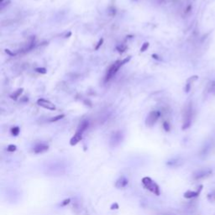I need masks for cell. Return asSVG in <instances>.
Masks as SVG:
<instances>
[{
  "instance_id": "cell-30",
  "label": "cell",
  "mask_w": 215,
  "mask_h": 215,
  "mask_svg": "<svg viewBox=\"0 0 215 215\" xmlns=\"http://www.w3.org/2000/svg\"><path fill=\"white\" fill-rule=\"evenodd\" d=\"M156 1L158 4H163V3H166L167 0H156Z\"/></svg>"
},
{
  "instance_id": "cell-8",
  "label": "cell",
  "mask_w": 215,
  "mask_h": 215,
  "mask_svg": "<svg viewBox=\"0 0 215 215\" xmlns=\"http://www.w3.org/2000/svg\"><path fill=\"white\" fill-rule=\"evenodd\" d=\"M202 189V186H200L199 188L197 191H187L184 193V198H187V199H192V198H197L199 196V194L201 193Z\"/></svg>"
},
{
  "instance_id": "cell-26",
  "label": "cell",
  "mask_w": 215,
  "mask_h": 215,
  "mask_svg": "<svg viewBox=\"0 0 215 215\" xmlns=\"http://www.w3.org/2000/svg\"><path fill=\"white\" fill-rule=\"evenodd\" d=\"M71 202V199L70 198H67V199H65L63 202H61V206H67V204H69Z\"/></svg>"
},
{
  "instance_id": "cell-6",
  "label": "cell",
  "mask_w": 215,
  "mask_h": 215,
  "mask_svg": "<svg viewBox=\"0 0 215 215\" xmlns=\"http://www.w3.org/2000/svg\"><path fill=\"white\" fill-rule=\"evenodd\" d=\"M212 174V170L211 169H202L193 174V179L195 180H201L204 179L206 177H209Z\"/></svg>"
},
{
  "instance_id": "cell-29",
  "label": "cell",
  "mask_w": 215,
  "mask_h": 215,
  "mask_svg": "<svg viewBox=\"0 0 215 215\" xmlns=\"http://www.w3.org/2000/svg\"><path fill=\"white\" fill-rule=\"evenodd\" d=\"M158 215H175L172 214V213H169V212H162V213H160Z\"/></svg>"
},
{
  "instance_id": "cell-32",
  "label": "cell",
  "mask_w": 215,
  "mask_h": 215,
  "mask_svg": "<svg viewBox=\"0 0 215 215\" xmlns=\"http://www.w3.org/2000/svg\"><path fill=\"white\" fill-rule=\"evenodd\" d=\"M152 56H153V58H156V60H160L159 58H158V56L156 55H152Z\"/></svg>"
},
{
  "instance_id": "cell-11",
  "label": "cell",
  "mask_w": 215,
  "mask_h": 215,
  "mask_svg": "<svg viewBox=\"0 0 215 215\" xmlns=\"http://www.w3.org/2000/svg\"><path fill=\"white\" fill-rule=\"evenodd\" d=\"M82 134L76 132V134L72 136V139H70V145L72 146H74V145H76V144L79 143L82 140Z\"/></svg>"
},
{
  "instance_id": "cell-14",
  "label": "cell",
  "mask_w": 215,
  "mask_h": 215,
  "mask_svg": "<svg viewBox=\"0 0 215 215\" xmlns=\"http://www.w3.org/2000/svg\"><path fill=\"white\" fill-rule=\"evenodd\" d=\"M23 91H24V89L23 88H19L17 91H15V92L10 96V97H11L12 99H13V100H17L18 98L19 97V96L22 94Z\"/></svg>"
},
{
  "instance_id": "cell-18",
  "label": "cell",
  "mask_w": 215,
  "mask_h": 215,
  "mask_svg": "<svg viewBox=\"0 0 215 215\" xmlns=\"http://www.w3.org/2000/svg\"><path fill=\"white\" fill-rule=\"evenodd\" d=\"M16 150H17V147L14 145H9V146L7 147V151L9 152H14Z\"/></svg>"
},
{
  "instance_id": "cell-3",
  "label": "cell",
  "mask_w": 215,
  "mask_h": 215,
  "mask_svg": "<svg viewBox=\"0 0 215 215\" xmlns=\"http://www.w3.org/2000/svg\"><path fill=\"white\" fill-rule=\"evenodd\" d=\"M141 182H142V184H143L145 188H146L147 190H149L151 193H152L153 194H155L156 196H160V187H159V186L157 185L155 181L152 180L151 177H143Z\"/></svg>"
},
{
  "instance_id": "cell-20",
  "label": "cell",
  "mask_w": 215,
  "mask_h": 215,
  "mask_svg": "<svg viewBox=\"0 0 215 215\" xmlns=\"http://www.w3.org/2000/svg\"><path fill=\"white\" fill-rule=\"evenodd\" d=\"M192 9H193V6H192V4L187 5V8L185 9V10H184V13H185L186 15L189 14V13L192 12Z\"/></svg>"
},
{
  "instance_id": "cell-17",
  "label": "cell",
  "mask_w": 215,
  "mask_h": 215,
  "mask_svg": "<svg viewBox=\"0 0 215 215\" xmlns=\"http://www.w3.org/2000/svg\"><path fill=\"white\" fill-rule=\"evenodd\" d=\"M116 50L119 52V53H123L127 50V46H124V45H120V46H118L116 47Z\"/></svg>"
},
{
  "instance_id": "cell-2",
  "label": "cell",
  "mask_w": 215,
  "mask_h": 215,
  "mask_svg": "<svg viewBox=\"0 0 215 215\" xmlns=\"http://www.w3.org/2000/svg\"><path fill=\"white\" fill-rule=\"evenodd\" d=\"M193 108L192 103H189L185 107V109L183 112V124H182V130H187L193 122Z\"/></svg>"
},
{
  "instance_id": "cell-9",
  "label": "cell",
  "mask_w": 215,
  "mask_h": 215,
  "mask_svg": "<svg viewBox=\"0 0 215 215\" xmlns=\"http://www.w3.org/2000/svg\"><path fill=\"white\" fill-rule=\"evenodd\" d=\"M48 149H49V146L46 144H37L34 147V152L35 154H40L48 151Z\"/></svg>"
},
{
  "instance_id": "cell-19",
  "label": "cell",
  "mask_w": 215,
  "mask_h": 215,
  "mask_svg": "<svg viewBox=\"0 0 215 215\" xmlns=\"http://www.w3.org/2000/svg\"><path fill=\"white\" fill-rule=\"evenodd\" d=\"M35 72L40 73V74H46L47 72V70L45 67H38L35 69Z\"/></svg>"
},
{
  "instance_id": "cell-4",
  "label": "cell",
  "mask_w": 215,
  "mask_h": 215,
  "mask_svg": "<svg viewBox=\"0 0 215 215\" xmlns=\"http://www.w3.org/2000/svg\"><path fill=\"white\" fill-rule=\"evenodd\" d=\"M160 111H151L148 114L147 118L145 119V124L148 127H153L156 124L158 118H160Z\"/></svg>"
},
{
  "instance_id": "cell-33",
  "label": "cell",
  "mask_w": 215,
  "mask_h": 215,
  "mask_svg": "<svg viewBox=\"0 0 215 215\" xmlns=\"http://www.w3.org/2000/svg\"><path fill=\"white\" fill-rule=\"evenodd\" d=\"M3 2H4V0H0V3H1V4H2Z\"/></svg>"
},
{
  "instance_id": "cell-5",
  "label": "cell",
  "mask_w": 215,
  "mask_h": 215,
  "mask_svg": "<svg viewBox=\"0 0 215 215\" xmlns=\"http://www.w3.org/2000/svg\"><path fill=\"white\" fill-rule=\"evenodd\" d=\"M123 140V134L120 131L114 132L110 138V145L112 147H115L118 145L119 144L122 142Z\"/></svg>"
},
{
  "instance_id": "cell-22",
  "label": "cell",
  "mask_w": 215,
  "mask_h": 215,
  "mask_svg": "<svg viewBox=\"0 0 215 215\" xmlns=\"http://www.w3.org/2000/svg\"><path fill=\"white\" fill-rule=\"evenodd\" d=\"M210 93L212 94L215 95V82H213L212 83L210 84V89H209Z\"/></svg>"
},
{
  "instance_id": "cell-12",
  "label": "cell",
  "mask_w": 215,
  "mask_h": 215,
  "mask_svg": "<svg viewBox=\"0 0 215 215\" xmlns=\"http://www.w3.org/2000/svg\"><path fill=\"white\" fill-rule=\"evenodd\" d=\"M89 126V121L88 120H83L82 122L81 123L79 124V126L77 128V130L76 132L77 133H80V134H83L84 131L88 128Z\"/></svg>"
},
{
  "instance_id": "cell-27",
  "label": "cell",
  "mask_w": 215,
  "mask_h": 215,
  "mask_svg": "<svg viewBox=\"0 0 215 215\" xmlns=\"http://www.w3.org/2000/svg\"><path fill=\"white\" fill-rule=\"evenodd\" d=\"M115 13H116L115 9H110L109 10V14L110 16H114V15H115Z\"/></svg>"
},
{
  "instance_id": "cell-23",
  "label": "cell",
  "mask_w": 215,
  "mask_h": 215,
  "mask_svg": "<svg viewBox=\"0 0 215 215\" xmlns=\"http://www.w3.org/2000/svg\"><path fill=\"white\" fill-rule=\"evenodd\" d=\"M163 128H164V130L166 132H168V131H170V129H171V127H170V124H169V123L168 122H166V121H165L164 123H163Z\"/></svg>"
},
{
  "instance_id": "cell-16",
  "label": "cell",
  "mask_w": 215,
  "mask_h": 215,
  "mask_svg": "<svg viewBox=\"0 0 215 215\" xmlns=\"http://www.w3.org/2000/svg\"><path fill=\"white\" fill-rule=\"evenodd\" d=\"M19 127L18 126H15V127H13L12 129H11V134L13 135V136H17L19 134Z\"/></svg>"
},
{
  "instance_id": "cell-7",
  "label": "cell",
  "mask_w": 215,
  "mask_h": 215,
  "mask_svg": "<svg viewBox=\"0 0 215 215\" xmlns=\"http://www.w3.org/2000/svg\"><path fill=\"white\" fill-rule=\"evenodd\" d=\"M37 104L40 107H42L44 109H46L52 110L54 111L55 110V106L54 103H52L51 101L46 100V99H44V98H40L37 100Z\"/></svg>"
},
{
  "instance_id": "cell-28",
  "label": "cell",
  "mask_w": 215,
  "mask_h": 215,
  "mask_svg": "<svg viewBox=\"0 0 215 215\" xmlns=\"http://www.w3.org/2000/svg\"><path fill=\"white\" fill-rule=\"evenodd\" d=\"M118 204L117 202H114L112 204V206H111V209L112 210H114V209H118Z\"/></svg>"
},
{
  "instance_id": "cell-15",
  "label": "cell",
  "mask_w": 215,
  "mask_h": 215,
  "mask_svg": "<svg viewBox=\"0 0 215 215\" xmlns=\"http://www.w3.org/2000/svg\"><path fill=\"white\" fill-rule=\"evenodd\" d=\"M64 117H65V114H60V115H57V116L50 118V122H56L58 120H61V118H63Z\"/></svg>"
},
{
  "instance_id": "cell-21",
  "label": "cell",
  "mask_w": 215,
  "mask_h": 215,
  "mask_svg": "<svg viewBox=\"0 0 215 215\" xmlns=\"http://www.w3.org/2000/svg\"><path fill=\"white\" fill-rule=\"evenodd\" d=\"M149 46H150V44H149L148 42L144 43L143 46H141V48H140V51H141V52H144V51H146V50L148 49V47H149Z\"/></svg>"
},
{
  "instance_id": "cell-10",
  "label": "cell",
  "mask_w": 215,
  "mask_h": 215,
  "mask_svg": "<svg viewBox=\"0 0 215 215\" xmlns=\"http://www.w3.org/2000/svg\"><path fill=\"white\" fill-rule=\"evenodd\" d=\"M129 183V180L125 177H121L118 178L115 182V187L117 188H124Z\"/></svg>"
},
{
  "instance_id": "cell-13",
  "label": "cell",
  "mask_w": 215,
  "mask_h": 215,
  "mask_svg": "<svg viewBox=\"0 0 215 215\" xmlns=\"http://www.w3.org/2000/svg\"><path fill=\"white\" fill-rule=\"evenodd\" d=\"M197 79H198V76H191L190 78H188V80L187 81V84H186V93H189L191 87H192V84H193Z\"/></svg>"
},
{
  "instance_id": "cell-25",
  "label": "cell",
  "mask_w": 215,
  "mask_h": 215,
  "mask_svg": "<svg viewBox=\"0 0 215 215\" xmlns=\"http://www.w3.org/2000/svg\"><path fill=\"white\" fill-rule=\"evenodd\" d=\"M103 39L102 38L99 40V41L97 42V45L96 46V47H95V50H96V51H97V50L101 47V46L103 45Z\"/></svg>"
},
{
  "instance_id": "cell-24",
  "label": "cell",
  "mask_w": 215,
  "mask_h": 215,
  "mask_svg": "<svg viewBox=\"0 0 215 215\" xmlns=\"http://www.w3.org/2000/svg\"><path fill=\"white\" fill-rule=\"evenodd\" d=\"M208 198L209 201H215V193H212L208 195Z\"/></svg>"
},
{
  "instance_id": "cell-31",
  "label": "cell",
  "mask_w": 215,
  "mask_h": 215,
  "mask_svg": "<svg viewBox=\"0 0 215 215\" xmlns=\"http://www.w3.org/2000/svg\"><path fill=\"white\" fill-rule=\"evenodd\" d=\"M6 52H7V53H9V55H14V54H13V53H11V52L9 51V50H6Z\"/></svg>"
},
{
  "instance_id": "cell-1",
  "label": "cell",
  "mask_w": 215,
  "mask_h": 215,
  "mask_svg": "<svg viewBox=\"0 0 215 215\" xmlns=\"http://www.w3.org/2000/svg\"><path fill=\"white\" fill-rule=\"evenodd\" d=\"M130 59L131 56H129V57H127V58L122 60V61H115L113 65H111L110 67L108 69V72H107V74H106L105 76V79H104L105 82L111 80L114 76V75L118 72L119 68L121 67L123 65H124V64L127 63L128 61H130Z\"/></svg>"
}]
</instances>
